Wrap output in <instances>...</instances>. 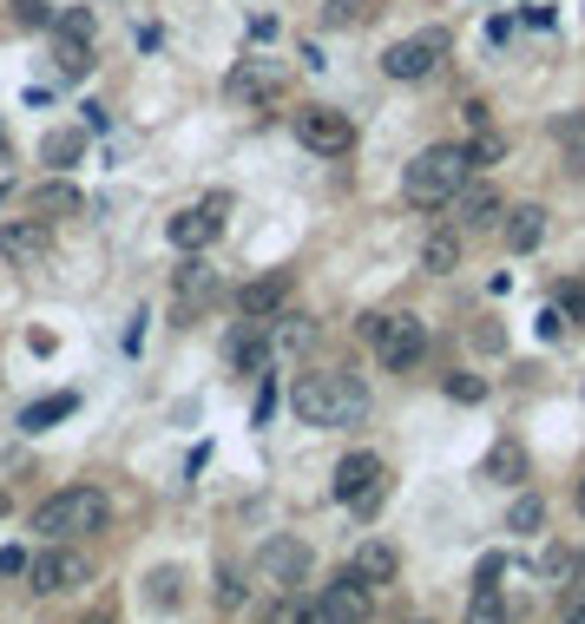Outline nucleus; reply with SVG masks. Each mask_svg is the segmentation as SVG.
Listing matches in <instances>:
<instances>
[{
    "mask_svg": "<svg viewBox=\"0 0 585 624\" xmlns=\"http://www.w3.org/2000/svg\"><path fill=\"white\" fill-rule=\"evenodd\" d=\"M0 519H7V493H0Z\"/></svg>",
    "mask_w": 585,
    "mask_h": 624,
    "instance_id": "nucleus-43",
    "label": "nucleus"
},
{
    "mask_svg": "<svg viewBox=\"0 0 585 624\" xmlns=\"http://www.w3.org/2000/svg\"><path fill=\"white\" fill-rule=\"evenodd\" d=\"M500 151H507V145L494 139V132H480V139L467 145V165H474V171H480V165H494V158H500Z\"/></svg>",
    "mask_w": 585,
    "mask_h": 624,
    "instance_id": "nucleus-32",
    "label": "nucleus"
},
{
    "mask_svg": "<svg viewBox=\"0 0 585 624\" xmlns=\"http://www.w3.org/2000/svg\"><path fill=\"white\" fill-rule=\"evenodd\" d=\"M375 355H381V368L408 375V368L428 355V323H415V316H388V323H381V343H375Z\"/></svg>",
    "mask_w": 585,
    "mask_h": 624,
    "instance_id": "nucleus-8",
    "label": "nucleus"
},
{
    "mask_svg": "<svg viewBox=\"0 0 585 624\" xmlns=\"http://www.w3.org/2000/svg\"><path fill=\"white\" fill-rule=\"evenodd\" d=\"M178 585H185V572H178V565H158V572H146V605H158V612H178V598H185Z\"/></svg>",
    "mask_w": 585,
    "mask_h": 624,
    "instance_id": "nucleus-23",
    "label": "nucleus"
},
{
    "mask_svg": "<svg viewBox=\"0 0 585 624\" xmlns=\"http://www.w3.org/2000/svg\"><path fill=\"white\" fill-rule=\"evenodd\" d=\"M447 210H454V224H460V230H494V224L507 217L500 191H494L487 178H467V185H460V198H454Z\"/></svg>",
    "mask_w": 585,
    "mask_h": 624,
    "instance_id": "nucleus-11",
    "label": "nucleus"
},
{
    "mask_svg": "<svg viewBox=\"0 0 585 624\" xmlns=\"http://www.w3.org/2000/svg\"><path fill=\"white\" fill-rule=\"evenodd\" d=\"M224 217H230V191H211V198H198V205L178 210V217L165 224V237H171L178 250L198 257V250H211V244L224 237Z\"/></svg>",
    "mask_w": 585,
    "mask_h": 624,
    "instance_id": "nucleus-5",
    "label": "nucleus"
},
{
    "mask_svg": "<svg viewBox=\"0 0 585 624\" xmlns=\"http://www.w3.org/2000/svg\"><path fill=\"white\" fill-rule=\"evenodd\" d=\"M573 578H579V585H585V558H573Z\"/></svg>",
    "mask_w": 585,
    "mask_h": 624,
    "instance_id": "nucleus-40",
    "label": "nucleus"
},
{
    "mask_svg": "<svg viewBox=\"0 0 585 624\" xmlns=\"http://www.w3.org/2000/svg\"><path fill=\"white\" fill-rule=\"evenodd\" d=\"M316 624H368V585L356 578V572H343L336 585H323Z\"/></svg>",
    "mask_w": 585,
    "mask_h": 624,
    "instance_id": "nucleus-10",
    "label": "nucleus"
},
{
    "mask_svg": "<svg viewBox=\"0 0 585 624\" xmlns=\"http://www.w3.org/2000/svg\"><path fill=\"white\" fill-rule=\"evenodd\" d=\"M73 408H79L73 395H53V402H33V408L20 415V427H27V434H47L53 420H67V415H73Z\"/></svg>",
    "mask_w": 585,
    "mask_h": 624,
    "instance_id": "nucleus-26",
    "label": "nucleus"
},
{
    "mask_svg": "<svg viewBox=\"0 0 585 624\" xmlns=\"http://www.w3.org/2000/svg\"><path fill=\"white\" fill-rule=\"evenodd\" d=\"M290 408L309 427H363L368 420V395L356 375H296Z\"/></svg>",
    "mask_w": 585,
    "mask_h": 624,
    "instance_id": "nucleus-1",
    "label": "nucleus"
},
{
    "mask_svg": "<svg viewBox=\"0 0 585 624\" xmlns=\"http://www.w3.org/2000/svg\"><path fill=\"white\" fill-rule=\"evenodd\" d=\"M422 270H428V277H454V270H460V237H454V230H435V237L422 244Z\"/></svg>",
    "mask_w": 585,
    "mask_h": 624,
    "instance_id": "nucleus-22",
    "label": "nucleus"
},
{
    "mask_svg": "<svg viewBox=\"0 0 585 624\" xmlns=\"http://www.w3.org/2000/svg\"><path fill=\"white\" fill-rule=\"evenodd\" d=\"M92 27H99V20H92L86 7H67V13L53 20V33H79V40H92Z\"/></svg>",
    "mask_w": 585,
    "mask_h": 624,
    "instance_id": "nucleus-31",
    "label": "nucleus"
},
{
    "mask_svg": "<svg viewBox=\"0 0 585 624\" xmlns=\"http://www.w3.org/2000/svg\"><path fill=\"white\" fill-rule=\"evenodd\" d=\"M296 139L309 145L316 158H343V151L356 145V126H349V112H336V106H309V112H296Z\"/></svg>",
    "mask_w": 585,
    "mask_h": 624,
    "instance_id": "nucleus-7",
    "label": "nucleus"
},
{
    "mask_svg": "<svg viewBox=\"0 0 585 624\" xmlns=\"http://www.w3.org/2000/svg\"><path fill=\"white\" fill-rule=\"evenodd\" d=\"M7 145H13V139H7V126H0V158H7Z\"/></svg>",
    "mask_w": 585,
    "mask_h": 624,
    "instance_id": "nucleus-41",
    "label": "nucleus"
},
{
    "mask_svg": "<svg viewBox=\"0 0 585 624\" xmlns=\"http://www.w3.org/2000/svg\"><path fill=\"white\" fill-rule=\"evenodd\" d=\"M447 395H454V402H480L487 382H480V375H447Z\"/></svg>",
    "mask_w": 585,
    "mask_h": 624,
    "instance_id": "nucleus-33",
    "label": "nucleus"
},
{
    "mask_svg": "<svg viewBox=\"0 0 585 624\" xmlns=\"http://www.w3.org/2000/svg\"><path fill=\"white\" fill-rule=\"evenodd\" d=\"M573 499H579V513H585V481H579V493H573Z\"/></svg>",
    "mask_w": 585,
    "mask_h": 624,
    "instance_id": "nucleus-42",
    "label": "nucleus"
},
{
    "mask_svg": "<svg viewBox=\"0 0 585 624\" xmlns=\"http://www.w3.org/2000/svg\"><path fill=\"white\" fill-rule=\"evenodd\" d=\"M539 244H546V210H539V205L507 210V250H513V257H533Z\"/></svg>",
    "mask_w": 585,
    "mask_h": 624,
    "instance_id": "nucleus-16",
    "label": "nucleus"
},
{
    "mask_svg": "<svg viewBox=\"0 0 585 624\" xmlns=\"http://www.w3.org/2000/svg\"><path fill=\"white\" fill-rule=\"evenodd\" d=\"M86 624H106V618H86Z\"/></svg>",
    "mask_w": 585,
    "mask_h": 624,
    "instance_id": "nucleus-45",
    "label": "nucleus"
},
{
    "mask_svg": "<svg viewBox=\"0 0 585 624\" xmlns=\"http://www.w3.org/2000/svg\"><path fill=\"white\" fill-rule=\"evenodd\" d=\"M264 329H270V348H277V355H296V348L316 343V323H309V316H290V309L264 316Z\"/></svg>",
    "mask_w": 585,
    "mask_h": 624,
    "instance_id": "nucleus-17",
    "label": "nucleus"
},
{
    "mask_svg": "<svg viewBox=\"0 0 585 624\" xmlns=\"http://www.w3.org/2000/svg\"><path fill=\"white\" fill-rule=\"evenodd\" d=\"M13 20H20V27H47L53 13H47V0H13Z\"/></svg>",
    "mask_w": 585,
    "mask_h": 624,
    "instance_id": "nucleus-34",
    "label": "nucleus"
},
{
    "mask_svg": "<svg viewBox=\"0 0 585 624\" xmlns=\"http://www.w3.org/2000/svg\"><path fill=\"white\" fill-rule=\"evenodd\" d=\"M198 296H211V270H205V264H185V270H178V316H191Z\"/></svg>",
    "mask_w": 585,
    "mask_h": 624,
    "instance_id": "nucleus-27",
    "label": "nucleus"
},
{
    "mask_svg": "<svg viewBox=\"0 0 585 624\" xmlns=\"http://www.w3.org/2000/svg\"><path fill=\"white\" fill-rule=\"evenodd\" d=\"M566 624H585V598H566Z\"/></svg>",
    "mask_w": 585,
    "mask_h": 624,
    "instance_id": "nucleus-39",
    "label": "nucleus"
},
{
    "mask_svg": "<svg viewBox=\"0 0 585 624\" xmlns=\"http://www.w3.org/2000/svg\"><path fill=\"white\" fill-rule=\"evenodd\" d=\"M257 572H270L277 585H303V578H309V546L284 533V539H270V546L257 553Z\"/></svg>",
    "mask_w": 585,
    "mask_h": 624,
    "instance_id": "nucleus-14",
    "label": "nucleus"
},
{
    "mask_svg": "<svg viewBox=\"0 0 585 624\" xmlns=\"http://www.w3.org/2000/svg\"><path fill=\"white\" fill-rule=\"evenodd\" d=\"M47 250H53L47 217H13V224H0V257H7V264H40Z\"/></svg>",
    "mask_w": 585,
    "mask_h": 624,
    "instance_id": "nucleus-12",
    "label": "nucleus"
},
{
    "mask_svg": "<svg viewBox=\"0 0 585 624\" xmlns=\"http://www.w3.org/2000/svg\"><path fill=\"white\" fill-rule=\"evenodd\" d=\"M284 86V72L270 67V60H244V67L230 72V99H270Z\"/></svg>",
    "mask_w": 585,
    "mask_h": 624,
    "instance_id": "nucleus-18",
    "label": "nucleus"
},
{
    "mask_svg": "<svg viewBox=\"0 0 585 624\" xmlns=\"http://www.w3.org/2000/svg\"><path fill=\"white\" fill-rule=\"evenodd\" d=\"M408 624H428V618H408Z\"/></svg>",
    "mask_w": 585,
    "mask_h": 624,
    "instance_id": "nucleus-44",
    "label": "nucleus"
},
{
    "mask_svg": "<svg viewBox=\"0 0 585 624\" xmlns=\"http://www.w3.org/2000/svg\"><path fill=\"white\" fill-rule=\"evenodd\" d=\"M349 572H356L368 592H375V585H388V578L401 572V553H395L388 539H363V546H356V558H349Z\"/></svg>",
    "mask_w": 585,
    "mask_h": 624,
    "instance_id": "nucleus-15",
    "label": "nucleus"
},
{
    "mask_svg": "<svg viewBox=\"0 0 585 624\" xmlns=\"http://www.w3.org/2000/svg\"><path fill=\"white\" fill-rule=\"evenodd\" d=\"M356 20H368V0H329L323 7V27H356Z\"/></svg>",
    "mask_w": 585,
    "mask_h": 624,
    "instance_id": "nucleus-30",
    "label": "nucleus"
},
{
    "mask_svg": "<svg viewBox=\"0 0 585 624\" xmlns=\"http://www.w3.org/2000/svg\"><path fill=\"white\" fill-rule=\"evenodd\" d=\"M277 415V388H270V382H264V388H257V408H250V420H257V427H264V420Z\"/></svg>",
    "mask_w": 585,
    "mask_h": 624,
    "instance_id": "nucleus-36",
    "label": "nucleus"
},
{
    "mask_svg": "<svg viewBox=\"0 0 585 624\" xmlns=\"http://www.w3.org/2000/svg\"><path fill=\"white\" fill-rule=\"evenodd\" d=\"M40 151H47V165H73L79 151H86V132H53Z\"/></svg>",
    "mask_w": 585,
    "mask_h": 624,
    "instance_id": "nucleus-29",
    "label": "nucleus"
},
{
    "mask_svg": "<svg viewBox=\"0 0 585 624\" xmlns=\"http://www.w3.org/2000/svg\"><path fill=\"white\" fill-rule=\"evenodd\" d=\"M539 519H546L539 493H519V499H513V513H507V526H513V533H539Z\"/></svg>",
    "mask_w": 585,
    "mask_h": 624,
    "instance_id": "nucleus-28",
    "label": "nucleus"
},
{
    "mask_svg": "<svg viewBox=\"0 0 585 624\" xmlns=\"http://www.w3.org/2000/svg\"><path fill=\"white\" fill-rule=\"evenodd\" d=\"M33 210H40V217L53 224V217H79V210H86V198H79L67 178H47V185L33 191Z\"/></svg>",
    "mask_w": 585,
    "mask_h": 624,
    "instance_id": "nucleus-19",
    "label": "nucleus"
},
{
    "mask_svg": "<svg viewBox=\"0 0 585 624\" xmlns=\"http://www.w3.org/2000/svg\"><path fill=\"white\" fill-rule=\"evenodd\" d=\"M27 578H33V592H79V585H92V558L73 539H47V553L27 565Z\"/></svg>",
    "mask_w": 585,
    "mask_h": 624,
    "instance_id": "nucleus-6",
    "label": "nucleus"
},
{
    "mask_svg": "<svg viewBox=\"0 0 585 624\" xmlns=\"http://www.w3.org/2000/svg\"><path fill=\"white\" fill-rule=\"evenodd\" d=\"M440 53H447V33H415V40H395L381 53V72L388 79H428L440 67Z\"/></svg>",
    "mask_w": 585,
    "mask_h": 624,
    "instance_id": "nucleus-9",
    "label": "nucleus"
},
{
    "mask_svg": "<svg viewBox=\"0 0 585 624\" xmlns=\"http://www.w3.org/2000/svg\"><path fill=\"white\" fill-rule=\"evenodd\" d=\"M290 303V270H270V277H250L237 289V316L244 323H264V316H277Z\"/></svg>",
    "mask_w": 585,
    "mask_h": 624,
    "instance_id": "nucleus-13",
    "label": "nucleus"
},
{
    "mask_svg": "<svg viewBox=\"0 0 585 624\" xmlns=\"http://www.w3.org/2000/svg\"><path fill=\"white\" fill-rule=\"evenodd\" d=\"M270 355H277V348H270V329H264V323H244V329L230 336V361H237V368H264Z\"/></svg>",
    "mask_w": 585,
    "mask_h": 624,
    "instance_id": "nucleus-20",
    "label": "nucleus"
},
{
    "mask_svg": "<svg viewBox=\"0 0 585 624\" xmlns=\"http://www.w3.org/2000/svg\"><path fill=\"white\" fill-rule=\"evenodd\" d=\"M559 309H566V316H579V323H585V283H566V289H559Z\"/></svg>",
    "mask_w": 585,
    "mask_h": 624,
    "instance_id": "nucleus-35",
    "label": "nucleus"
},
{
    "mask_svg": "<svg viewBox=\"0 0 585 624\" xmlns=\"http://www.w3.org/2000/svg\"><path fill=\"white\" fill-rule=\"evenodd\" d=\"M467 624H507V598H500V585H474V598H467Z\"/></svg>",
    "mask_w": 585,
    "mask_h": 624,
    "instance_id": "nucleus-25",
    "label": "nucleus"
},
{
    "mask_svg": "<svg viewBox=\"0 0 585 624\" xmlns=\"http://www.w3.org/2000/svg\"><path fill=\"white\" fill-rule=\"evenodd\" d=\"M467 171H474V165H467V145H428V151L408 165L401 198H408L415 210H428V217H435V210H447L454 198H460Z\"/></svg>",
    "mask_w": 585,
    "mask_h": 624,
    "instance_id": "nucleus-2",
    "label": "nucleus"
},
{
    "mask_svg": "<svg viewBox=\"0 0 585 624\" xmlns=\"http://www.w3.org/2000/svg\"><path fill=\"white\" fill-rule=\"evenodd\" d=\"M566 565H573L566 546H546V553H539V572H566Z\"/></svg>",
    "mask_w": 585,
    "mask_h": 624,
    "instance_id": "nucleus-37",
    "label": "nucleus"
},
{
    "mask_svg": "<svg viewBox=\"0 0 585 624\" xmlns=\"http://www.w3.org/2000/svg\"><path fill=\"white\" fill-rule=\"evenodd\" d=\"M487 481H507V486L526 481V454H519V440H500V447L487 454Z\"/></svg>",
    "mask_w": 585,
    "mask_h": 624,
    "instance_id": "nucleus-24",
    "label": "nucleus"
},
{
    "mask_svg": "<svg viewBox=\"0 0 585 624\" xmlns=\"http://www.w3.org/2000/svg\"><path fill=\"white\" fill-rule=\"evenodd\" d=\"M106 526V493L99 486H60L53 499L33 506V533L40 539H86Z\"/></svg>",
    "mask_w": 585,
    "mask_h": 624,
    "instance_id": "nucleus-3",
    "label": "nucleus"
},
{
    "mask_svg": "<svg viewBox=\"0 0 585 624\" xmlns=\"http://www.w3.org/2000/svg\"><path fill=\"white\" fill-rule=\"evenodd\" d=\"M53 67H60V79H86V72H92V40L53 33Z\"/></svg>",
    "mask_w": 585,
    "mask_h": 624,
    "instance_id": "nucleus-21",
    "label": "nucleus"
},
{
    "mask_svg": "<svg viewBox=\"0 0 585 624\" xmlns=\"http://www.w3.org/2000/svg\"><path fill=\"white\" fill-rule=\"evenodd\" d=\"M336 499L368 519V513L388 499V467H381V454H368V447L343 454V460H336Z\"/></svg>",
    "mask_w": 585,
    "mask_h": 624,
    "instance_id": "nucleus-4",
    "label": "nucleus"
},
{
    "mask_svg": "<svg viewBox=\"0 0 585 624\" xmlns=\"http://www.w3.org/2000/svg\"><path fill=\"white\" fill-rule=\"evenodd\" d=\"M381 323H388V316H363V323H356V336H363V343H381Z\"/></svg>",
    "mask_w": 585,
    "mask_h": 624,
    "instance_id": "nucleus-38",
    "label": "nucleus"
}]
</instances>
